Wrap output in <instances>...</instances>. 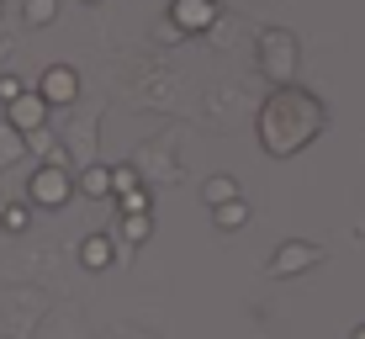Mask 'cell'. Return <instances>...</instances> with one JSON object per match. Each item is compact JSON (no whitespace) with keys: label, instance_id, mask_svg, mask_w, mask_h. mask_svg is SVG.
<instances>
[{"label":"cell","instance_id":"cell-1","mask_svg":"<svg viewBox=\"0 0 365 339\" xmlns=\"http://www.w3.org/2000/svg\"><path fill=\"white\" fill-rule=\"evenodd\" d=\"M323 122H329V106L312 91H302V85H275L265 96V106H259V117H255V133H259V148H265L270 159H292L297 148H307L312 138L323 133Z\"/></svg>","mask_w":365,"mask_h":339},{"label":"cell","instance_id":"cell-2","mask_svg":"<svg viewBox=\"0 0 365 339\" xmlns=\"http://www.w3.org/2000/svg\"><path fill=\"white\" fill-rule=\"evenodd\" d=\"M259 74H265L270 85H292V74H297V32H286V27L259 32Z\"/></svg>","mask_w":365,"mask_h":339},{"label":"cell","instance_id":"cell-3","mask_svg":"<svg viewBox=\"0 0 365 339\" xmlns=\"http://www.w3.org/2000/svg\"><path fill=\"white\" fill-rule=\"evenodd\" d=\"M27 196H32L37 207H64L69 196H74V170H64L58 159H43L37 175L27 181Z\"/></svg>","mask_w":365,"mask_h":339},{"label":"cell","instance_id":"cell-4","mask_svg":"<svg viewBox=\"0 0 365 339\" xmlns=\"http://www.w3.org/2000/svg\"><path fill=\"white\" fill-rule=\"evenodd\" d=\"M170 21L180 27V37H196L222 21V6L217 0H170Z\"/></svg>","mask_w":365,"mask_h":339},{"label":"cell","instance_id":"cell-5","mask_svg":"<svg viewBox=\"0 0 365 339\" xmlns=\"http://www.w3.org/2000/svg\"><path fill=\"white\" fill-rule=\"evenodd\" d=\"M323 260V244H307V238H286L281 249H275V260H270V275H302V270H312Z\"/></svg>","mask_w":365,"mask_h":339},{"label":"cell","instance_id":"cell-6","mask_svg":"<svg viewBox=\"0 0 365 339\" xmlns=\"http://www.w3.org/2000/svg\"><path fill=\"white\" fill-rule=\"evenodd\" d=\"M37 96H43L48 106H69L74 96H80V74H74L69 64H53V69H43V80H37Z\"/></svg>","mask_w":365,"mask_h":339},{"label":"cell","instance_id":"cell-7","mask_svg":"<svg viewBox=\"0 0 365 339\" xmlns=\"http://www.w3.org/2000/svg\"><path fill=\"white\" fill-rule=\"evenodd\" d=\"M6 122H11V128H21V133H27V128H43V122H48V101H43L37 91H21L16 101H6Z\"/></svg>","mask_w":365,"mask_h":339},{"label":"cell","instance_id":"cell-8","mask_svg":"<svg viewBox=\"0 0 365 339\" xmlns=\"http://www.w3.org/2000/svg\"><path fill=\"white\" fill-rule=\"evenodd\" d=\"M80 265H85V270H106V265H111V238H106V233H91V238L80 244Z\"/></svg>","mask_w":365,"mask_h":339},{"label":"cell","instance_id":"cell-9","mask_svg":"<svg viewBox=\"0 0 365 339\" xmlns=\"http://www.w3.org/2000/svg\"><path fill=\"white\" fill-rule=\"evenodd\" d=\"M16 159H27V133L11 128V122H0V170L16 165Z\"/></svg>","mask_w":365,"mask_h":339},{"label":"cell","instance_id":"cell-10","mask_svg":"<svg viewBox=\"0 0 365 339\" xmlns=\"http://www.w3.org/2000/svg\"><path fill=\"white\" fill-rule=\"evenodd\" d=\"M74 191H85V196H111V170H106V165H85L80 175H74Z\"/></svg>","mask_w":365,"mask_h":339},{"label":"cell","instance_id":"cell-11","mask_svg":"<svg viewBox=\"0 0 365 339\" xmlns=\"http://www.w3.org/2000/svg\"><path fill=\"white\" fill-rule=\"evenodd\" d=\"M212 218H217V228H222V233H238V228L249 223V207H244V196H228V202L212 207Z\"/></svg>","mask_w":365,"mask_h":339},{"label":"cell","instance_id":"cell-12","mask_svg":"<svg viewBox=\"0 0 365 339\" xmlns=\"http://www.w3.org/2000/svg\"><path fill=\"white\" fill-rule=\"evenodd\" d=\"M117 233L128 238V244H143L148 233H154V223H148V212H122V223H117Z\"/></svg>","mask_w":365,"mask_h":339},{"label":"cell","instance_id":"cell-13","mask_svg":"<svg viewBox=\"0 0 365 339\" xmlns=\"http://www.w3.org/2000/svg\"><path fill=\"white\" fill-rule=\"evenodd\" d=\"M27 154H43V159L58 154V138L48 133V122H43V128H27Z\"/></svg>","mask_w":365,"mask_h":339},{"label":"cell","instance_id":"cell-14","mask_svg":"<svg viewBox=\"0 0 365 339\" xmlns=\"http://www.w3.org/2000/svg\"><path fill=\"white\" fill-rule=\"evenodd\" d=\"M201 196H207V207H217V202H228V196H238V186H233V175H212V181L201 186Z\"/></svg>","mask_w":365,"mask_h":339},{"label":"cell","instance_id":"cell-15","mask_svg":"<svg viewBox=\"0 0 365 339\" xmlns=\"http://www.w3.org/2000/svg\"><path fill=\"white\" fill-rule=\"evenodd\" d=\"M21 16H27V27H48V21L58 16V0H27Z\"/></svg>","mask_w":365,"mask_h":339},{"label":"cell","instance_id":"cell-16","mask_svg":"<svg viewBox=\"0 0 365 339\" xmlns=\"http://www.w3.org/2000/svg\"><path fill=\"white\" fill-rule=\"evenodd\" d=\"M27 223H32V207H27V202H6V212H0V228H6V233H21Z\"/></svg>","mask_w":365,"mask_h":339},{"label":"cell","instance_id":"cell-17","mask_svg":"<svg viewBox=\"0 0 365 339\" xmlns=\"http://www.w3.org/2000/svg\"><path fill=\"white\" fill-rule=\"evenodd\" d=\"M117 202H122V212H148V186H143V181L128 186V191H122Z\"/></svg>","mask_w":365,"mask_h":339},{"label":"cell","instance_id":"cell-18","mask_svg":"<svg viewBox=\"0 0 365 339\" xmlns=\"http://www.w3.org/2000/svg\"><path fill=\"white\" fill-rule=\"evenodd\" d=\"M128 186H138V165H133V159H128V165H117V170H111V196H122Z\"/></svg>","mask_w":365,"mask_h":339},{"label":"cell","instance_id":"cell-19","mask_svg":"<svg viewBox=\"0 0 365 339\" xmlns=\"http://www.w3.org/2000/svg\"><path fill=\"white\" fill-rule=\"evenodd\" d=\"M21 91H27V85H21L16 74H0V106H6V101H16Z\"/></svg>","mask_w":365,"mask_h":339},{"label":"cell","instance_id":"cell-20","mask_svg":"<svg viewBox=\"0 0 365 339\" xmlns=\"http://www.w3.org/2000/svg\"><path fill=\"white\" fill-rule=\"evenodd\" d=\"M154 37H159V43H175V37H180V27H175V21L165 16V21H159V27H154Z\"/></svg>","mask_w":365,"mask_h":339},{"label":"cell","instance_id":"cell-21","mask_svg":"<svg viewBox=\"0 0 365 339\" xmlns=\"http://www.w3.org/2000/svg\"><path fill=\"white\" fill-rule=\"evenodd\" d=\"M355 339H365V323H360V329H355Z\"/></svg>","mask_w":365,"mask_h":339},{"label":"cell","instance_id":"cell-22","mask_svg":"<svg viewBox=\"0 0 365 339\" xmlns=\"http://www.w3.org/2000/svg\"><path fill=\"white\" fill-rule=\"evenodd\" d=\"M0 16H6V0H0Z\"/></svg>","mask_w":365,"mask_h":339},{"label":"cell","instance_id":"cell-23","mask_svg":"<svg viewBox=\"0 0 365 339\" xmlns=\"http://www.w3.org/2000/svg\"><path fill=\"white\" fill-rule=\"evenodd\" d=\"M85 6H96V0H85Z\"/></svg>","mask_w":365,"mask_h":339}]
</instances>
